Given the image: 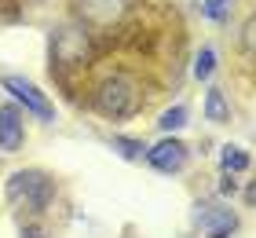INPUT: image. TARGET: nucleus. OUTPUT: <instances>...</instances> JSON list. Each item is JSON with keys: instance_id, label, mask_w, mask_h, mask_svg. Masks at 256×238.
<instances>
[{"instance_id": "8", "label": "nucleus", "mask_w": 256, "mask_h": 238, "mask_svg": "<svg viewBox=\"0 0 256 238\" xmlns=\"http://www.w3.org/2000/svg\"><path fill=\"white\" fill-rule=\"evenodd\" d=\"M238 227V216L230 209H205L202 212V234L205 238H230Z\"/></svg>"}, {"instance_id": "5", "label": "nucleus", "mask_w": 256, "mask_h": 238, "mask_svg": "<svg viewBox=\"0 0 256 238\" xmlns=\"http://www.w3.org/2000/svg\"><path fill=\"white\" fill-rule=\"evenodd\" d=\"M77 11H80V26L110 30L124 15V0H77Z\"/></svg>"}, {"instance_id": "4", "label": "nucleus", "mask_w": 256, "mask_h": 238, "mask_svg": "<svg viewBox=\"0 0 256 238\" xmlns=\"http://www.w3.org/2000/svg\"><path fill=\"white\" fill-rule=\"evenodd\" d=\"M4 92H11L18 103H26V110H30V114H37V117H44V121H48V117L55 114V110H52V103H48V95H44L37 85H33V81L18 77V74H8V77H4Z\"/></svg>"}, {"instance_id": "1", "label": "nucleus", "mask_w": 256, "mask_h": 238, "mask_svg": "<svg viewBox=\"0 0 256 238\" xmlns=\"http://www.w3.org/2000/svg\"><path fill=\"white\" fill-rule=\"evenodd\" d=\"M92 103H96V110H99L102 117L121 121V117H132V114L143 110V88H139L128 74H114V77H106V81H99Z\"/></svg>"}, {"instance_id": "12", "label": "nucleus", "mask_w": 256, "mask_h": 238, "mask_svg": "<svg viewBox=\"0 0 256 238\" xmlns=\"http://www.w3.org/2000/svg\"><path fill=\"white\" fill-rule=\"evenodd\" d=\"M212 70H216V52H212V48H202V55H198V63H194V77L198 81H208V77H212Z\"/></svg>"}, {"instance_id": "15", "label": "nucleus", "mask_w": 256, "mask_h": 238, "mask_svg": "<svg viewBox=\"0 0 256 238\" xmlns=\"http://www.w3.org/2000/svg\"><path fill=\"white\" fill-rule=\"evenodd\" d=\"M18 238H52L48 231H44V227H37V223H30V227H22V234Z\"/></svg>"}, {"instance_id": "16", "label": "nucleus", "mask_w": 256, "mask_h": 238, "mask_svg": "<svg viewBox=\"0 0 256 238\" xmlns=\"http://www.w3.org/2000/svg\"><path fill=\"white\" fill-rule=\"evenodd\" d=\"M220 190H224V194H234V180H230V176H227V180L220 183Z\"/></svg>"}, {"instance_id": "9", "label": "nucleus", "mask_w": 256, "mask_h": 238, "mask_svg": "<svg viewBox=\"0 0 256 238\" xmlns=\"http://www.w3.org/2000/svg\"><path fill=\"white\" fill-rule=\"evenodd\" d=\"M205 117H208V121H216V125L230 121V106H227V99H224V92H220V88H208V95H205Z\"/></svg>"}, {"instance_id": "14", "label": "nucleus", "mask_w": 256, "mask_h": 238, "mask_svg": "<svg viewBox=\"0 0 256 238\" xmlns=\"http://www.w3.org/2000/svg\"><path fill=\"white\" fill-rule=\"evenodd\" d=\"M202 11H205L208 19H224L227 11H230V0H205V8H202Z\"/></svg>"}, {"instance_id": "3", "label": "nucleus", "mask_w": 256, "mask_h": 238, "mask_svg": "<svg viewBox=\"0 0 256 238\" xmlns=\"http://www.w3.org/2000/svg\"><path fill=\"white\" fill-rule=\"evenodd\" d=\"M55 198V180L40 169H18L8 180V201L30 212H44Z\"/></svg>"}, {"instance_id": "10", "label": "nucleus", "mask_w": 256, "mask_h": 238, "mask_svg": "<svg viewBox=\"0 0 256 238\" xmlns=\"http://www.w3.org/2000/svg\"><path fill=\"white\" fill-rule=\"evenodd\" d=\"M220 165H224L227 172H246L249 169V154L242 147H224V154H220Z\"/></svg>"}, {"instance_id": "13", "label": "nucleus", "mask_w": 256, "mask_h": 238, "mask_svg": "<svg viewBox=\"0 0 256 238\" xmlns=\"http://www.w3.org/2000/svg\"><path fill=\"white\" fill-rule=\"evenodd\" d=\"M158 125L165 128V132H176V128H183V125H187V106H172V110H165Z\"/></svg>"}, {"instance_id": "6", "label": "nucleus", "mask_w": 256, "mask_h": 238, "mask_svg": "<svg viewBox=\"0 0 256 238\" xmlns=\"http://www.w3.org/2000/svg\"><path fill=\"white\" fill-rule=\"evenodd\" d=\"M146 161L154 165L158 172H180L183 165H187V147H183L180 139H161L158 147L146 150Z\"/></svg>"}, {"instance_id": "2", "label": "nucleus", "mask_w": 256, "mask_h": 238, "mask_svg": "<svg viewBox=\"0 0 256 238\" xmlns=\"http://www.w3.org/2000/svg\"><path fill=\"white\" fill-rule=\"evenodd\" d=\"M96 55L92 48V33L80 22H66L52 33V70H84Z\"/></svg>"}, {"instance_id": "17", "label": "nucleus", "mask_w": 256, "mask_h": 238, "mask_svg": "<svg viewBox=\"0 0 256 238\" xmlns=\"http://www.w3.org/2000/svg\"><path fill=\"white\" fill-rule=\"evenodd\" d=\"M8 4V11H11V15H18V11H15V0H0V8H4Z\"/></svg>"}, {"instance_id": "11", "label": "nucleus", "mask_w": 256, "mask_h": 238, "mask_svg": "<svg viewBox=\"0 0 256 238\" xmlns=\"http://www.w3.org/2000/svg\"><path fill=\"white\" fill-rule=\"evenodd\" d=\"M114 150H118L121 154V158H128V161H139V158H143V143H139V139H124V136H114Z\"/></svg>"}, {"instance_id": "7", "label": "nucleus", "mask_w": 256, "mask_h": 238, "mask_svg": "<svg viewBox=\"0 0 256 238\" xmlns=\"http://www.w3.org/2000/svg\"><path fill=\"white\" fill-rule=\"evenodd\" d=\"M22 139H26V132H22V114L15 106H0V150L15 154L22 147Z\"/></svg>"}]
</instances>
